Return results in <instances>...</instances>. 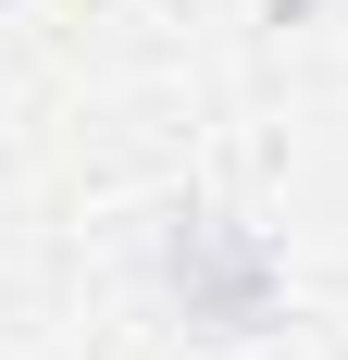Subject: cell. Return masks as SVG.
Returning <instances> with one entry per match:
<instances>
[{
	"mask_svg": "<svg viewBox=\"0 0 348 360\" xmlns=\"http://www.w3.org/2000/svg\"><path fill=\"white\" fill-rule=\"evenodd\" d=\"M162 286H174V311H187L199 335H261V323H274L286 261H274V236H261V224L187 199V212H162Z\"/></svg>",
	"mask_w": 348,
	"mask_h": 360,
	"instance_id": "1",
	"label": "cell"
}]
</instances>
